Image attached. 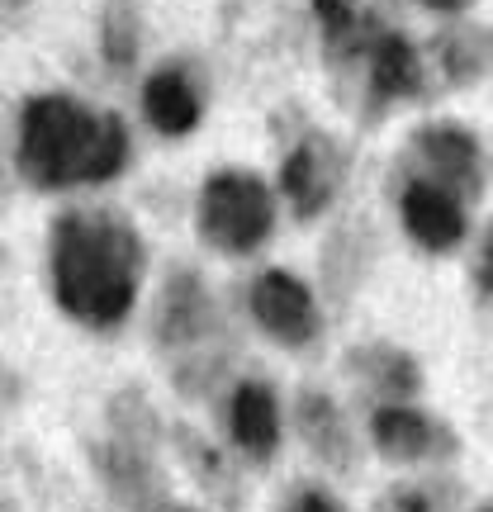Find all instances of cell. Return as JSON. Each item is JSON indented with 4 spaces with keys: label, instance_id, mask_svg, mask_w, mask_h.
<instances>
[{
    "label": "cell",
    "instance_id": "cell-1",
    "mask_svg": "<svg viewBox=\"0 0 493 512\" xmlns=\"http://www.w3.org/2000/svg\"><path fill=\"white\" fill-rule=\"evenodd\" d=\"M143 271V238L114 214L76 209L53 228V294L57 304L95 328H110L133 309Z\"/></svg>",
    "mask_w": 493,
    "mask_h": 512
},
{
    "label": "cell",
    "instance_id": "cell-2",
    "mask_svg": "<svg viewBox=\"0 0 493 512\" xmlns=\"http://www.w3.org/2000/svg\"><path fill=\"white\" fill-rule=\"evenodd\" d=\"M128 162L119 114H91L72 95H34L19 119V171L38 190L110 181Z\"/></svg>",
    "mask_w": 493,
    "mask_h": 512
},
{
    "label": "cell",
    "instance_id": "cell-3",
    "mask_svg": "<svg viewBox=\"0 0 493 512\" xmlns=\"http://www.w3.org/2000/svg\"><path fill=\"white\" fill-rule=\"evenodd\" d=\"M200 238L223 256H252L275 233V195L252 171H214L200 190Z\"/></svg>",
    "mask_w": 493,
    "mask_h": 512
},
{
    "label": "cell",
    "instance_id": "cell-4",
    "mask_svg": "<svg viewBox=\"0 0 493 512\" xmlns=\"http://www.w3.org/2000/svg\"><path fill=\"white\" fill-rule=\"evenodd\" d=\"M247 313L271 342L290 351L313 347L318 332H323V309H318L313 285L299 280L294 271H285V266H266L247 285Z\"/></svg>",
    "mask_w": 493,
    "mask_h": 512
},
{
    "label": "cell",
    "instance_id": "cell-5",
    "mask_svg": "<svg viewBox=\"0 0 493 512\" xmlns=\"http://www.w3.org/2000/svg\"><path fill=\"white\" fill-rule=\"evenodd\" d=\"M366 432L370 446L389 465H432V460H451L460 451L456 432L418 403H375Z\"/></svg>",
    "mask_w": 493,
    "mask_h": 512
},
{
    "label": "cell",
    "instance_id": "cell-6",
    "mask_svg": "<svg viewBox=\"0 0 493 512\" xmlns=\"http://www.w3.org/2000/svg\"><path fill=\"white\" fill-rule=\"evenodd\" d=\"M399 219L403 233L418 242L422 252H456L460 242L470 238V214H465V200L446 185L427 181V176H413L399 195Z\"/></svg>",
    "mask_w": 493,
    "mask_h": 512
},
{
    "label": "cell",
    "instance_id": "cell-7",
    "mask_svg": "<svg viewBox=\"0 0 493 512\" xmlns=\"http://www.w3.org/2000/svg\"><path fill=\"white\" fill-rule=\"evenodd\" d=\"M413 157H418L427 181L456 190L460 200H475L484 190V152L479 138L460 124H422L413 133Z\"/></svg>",
    "mask_w": 493,
    "mask_h": 512
},
{
    "label": "cell",
    "instance_id": "cell-8",
    "mask_svg": "<svg viewBox=\"0 0 493 512\" xmlns=\"http://www.w3.org/2000/svg\"><path fill=\"white\" fill-rule=\"evenodd\" d=\"M342 185V152L328 138H304L280 162V195L290 200L294 219H318Z\"/></svg>",
    "mask_w": 493,
    "mask_h": 512
},
{
    "label": "cell",
    "instance_id": "cell-9",
    "mask_svg": "<svg viewBox=\"0 0 493 512\" xmlns=\"http://www.w3.org/2000/svg\"><path fill=\"white\" fill-rule=\"evenodd\" d=\"M294 427H299V437L309 446V456L323 460V470H337V475L356 470V437H351L342 403L332 399L328 389L304 384L294 394Z\"/></svg>",
    "mask_w": 493,
    "mask_h": 512
},
{
    "label": "cell",
    "instance_id": "cell-10",
    "mask_svg": "<svg viewBox=\"0 0 493 512\" xmlns=\"http://www.w3.org/2000/svg\"><path fill=\"white\" fill-rule=\"evenodd\" d=\"M280 432H285V422H280V394H275L271 384L266 380L233 384V394H228V437L238 446V456L266 465L280 451Z\"/></svg>",
    "mask_w": 493,
    "mask_h": 512
},
{
    "label": "cell",
    "instance_id": "cell-11",
    "mask_svg": "<svg viewBox=\"0 0 493 512\" xmlns=\"http://www.w3.org/2000/svg\"><path fill=\"white\" fill-rule=\"evenodd\" d=\"M219 332V313H214V299L209 290L200 285L195 271H176L166 280V294H162V309H157V337L162 347H200Z\"/></svg>",
    "mask_w": 493,
    "mask_h": 512
},
{
    "label": "cell",
    "instance_id": "cell-12",
    "mask_svg": "<svg viewBox=\"0 0 493 512\" xmlns=\"http://www.w3.org/2000/svg\"><path fill=\"white\" fill-rule=\"evenodd\" d=\"M347 375L356 384H366L375 403H413L422 389V370L394 342H366V347L347 351Z\"/></svg>",
    "mask_w": 493,
    "mask_h": 512
},
{
    "label": "cell",
    "instance_id": "cell-13",
    "mask_svg": "<svg viewBox=\"0 0 493 512\" xmlns=\"http://www.w3.org/2000/svg\"><path fill=\"white\" fill-rule=\"evenodd\" d=\"M366 72H370V95L375 105H394V100H408V95L422 91V57L418 48L403 34L384 29L366 53Z\"/></svg>",
    "mask_w": 493,
    "mask_h": 512
},
{
    "label": "cell",
    "instance_id": "cell-14",
    "mask_svg": "<svg viewBox=\"0 0 493 512\" xmlns=\"http://www.w3.org/2000/svg\"><path fill=\"white\" fill-rule=\"evenodd\" d=\"M143 110H147V119H152V128H157V133H166V138H181V133H190V128L200 124V91L190 86V76H185V72L166 67V72L147 76Z\"/></svg>",
    "mask_w": 493,
    "mask_h": 512
},
{
    "label": "cell",
    "instance_id": "cell-15",
    "mask_svg": "<svg viewBox=\"0 0 493 512\" xmlns=\"http://www.w3.org/2000/svg\"><path fill=\"white\" fill-rule=\"evenodd\" d=\"M100 470L110 494L124 503L128 512H157L162 508V479L147 465L143 451H128V446H105L100 451Z\"/></svg>",
    "mask_w": 493,
    "mask_h": 512
},
{
    "label": "cell",
    "instance_id": "cell-16",
    "mask_svg": "<svg viewBox=\"0 0 493 512\" xmlns=\"http://www.w3.org/2000/svg\"><path fill=\"white\" fill-rule=\"evenodd\" d=\"M313 15H318L328 53H337V57L370 53V43L384 34L366 10H356V0H313Z\"/></svg>",
    "mask_w": 493,
    "mask_h": 512
},
{
    "label": "cell",
    "instance_id": "cell-17",
    "mask_svg": "<svg viewBox=\"0 0 493 512\" xmlns=\"http://www.w3.org/2000/svg\"><path fill=\"white\" fill-rule=\"evenodd\" d=\"M437 62L451 81H475L493 62V38L484 29H451L437 43Z\"/></svg>",
    "mask_w": 493,
    "mask_h": 512
},
{
    "label": "cell",
    "instance_id": "cell-18",
    "mask_svg": "<svg viewBox=\"0 0 493 512\" xmlns=\"http://www.w3.org/2000/svg\"><path fill=\"white\" fill-rule=\"evenodd\" d=\"M181 441H185V456H190V465H195V475H200L204 489H214V494H223L228 503H233V475L223 470L219 451L200 446V437H190V432H181Z\"/></svg>",
    "mask_w": 493,
    "mask_h": 512
},
{
    "label": "cell",
    "instance_id": "cell-19",
    "mask_svg": "<svg viewBox=\"0 0 493 512\" xmlns=\"http://www.w3.org/2000/svg\"><path fill=\"white\" fill-rule=\"evenodd\" d=\"M280 512H347V503L332 494V489H323V484H299V489L280 503Z\"/></svg>",
    "mask_w": 493,
    "mask_h": 512
},
{
    "label": "cell",
    "instance_id": "cell-20",
    "mask_svg": "<svg viewBox=\"0 0 493 512\" xmlns=\"http://www.w3.org/2000/svg\"><path fill=\"white\" fill-rule=\"evenodd\" d=\"M375 512H437V503H432V494H427V489L403 484V489H389V494L375 503Z\"/></svg>",
    "mask_w": 493,
    "mask_h": 512
},
{
    "label": "cell",
    "instance_id": "cell-21",
    "mask_svg": "<svg viewBox=\"0 0 493 512\" xmlns=\"http://www.w3.org/2000/svg\"><path fill=\"white\" fill-rule=\"evenodd\" d=\"M475 290L484 304H493V223L484 228L479 238V252H475Z\"/></svg>",
    "mask_w": 493,
    "mask_h": 512
},
{
    "label": "cell",
    "instance_id": "cell-22",
    "mask_svg": "<svg viewBox=\"0 0 493 512\" xmlns=\"http://www.w3.org/2000/svg\"><path fill=\"white\" fill-rule=\"evenodd\" d=\"M418 5H427V10H441V15H456V10H465V0H418Z\"/></svg>",
    "mask_w": 493,
    "mask_h": 512
},
{
    "label": "cell",
    "instance_id": "cell-23",
    "mask_svg": "<svg viewBox=\"0 0 493 512\" xmlns=\"http://www.w3.org/2000/svg\"><path fill=\"white\" fill-rule=\"evenodd\" d=\"M479 512H493V503H489V508H479Z\"/></svg>",
    "mask_w": 493,
    "mask_h": 512
},
{
    "label": "cell",
    "instance_id": "cell-24",
    "mask_svg": "<svg viewBox=\"0 0 493 512\" xmlns=\"http://www.w3.org/2000/svg\"><path fill=\"white\" fill-rule=\"evenodd\" d=\"M181 512H190V508H181Z\"/></svg>",
    "mask_w": 493,
    "mask_h": 512
}]
</instances>
